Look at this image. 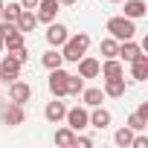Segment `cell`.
I'll return each mask as SVG.
<instances>
[{
    "mask_svg": "<svg viewBox=\"0 0 148 148\" xmlns=\"http://www.w3.org/2000/svg\"><path fill=\"white\" fill-rule=\"evenodd\" d=\"M58 49H61V58H64V61H73V64H76V61L90 49V35H87V32H76V35H70Z\"/></svg>",
    "mask_w": 148,
    "mask_h": 148,
    "instance_id": "cell-1",
    "label": "cell"
},
{
    "mask_svg": "<svg viewBox=\"0 0 148 148\" xmlns=\"http://www.w3.org/2000/svg\"><path fill=\"white\" fill-rule=\"evenodd\" d=\"M108 32H110V38H116V41H128V38L136 35V23H134L131 18L119 15V18H110V21H108Z\"/></svg>",
    "mask_w": 148,
    "mask_h": 148,
    "instance_id": "cell-2",
    "label": "cell"
},
{
    "mask_svg": "<svg viewBox=\"0 0 148 148\" xmlns=\"http://www.w3.org/2000/svg\"><path fill=\"white\" fill-rule=\"evenodd\" d=\"M64 119H67V128H73L76 134H82L84 128H90V110L87 108H67V113H64Z\"/></svg>",
    "mask_w": 148,
    "mask_h": 148,
    "instance_id": "cell-3",
    "label": "cell"
},
{
    "mask_svg": "<svg viewBox=\"0 0 148 148\" xmlns=\"http://www.w3.org/2000/svg\"><path fill=\"white\" fill-rule=\"evenodd\" d=\"M67 79H70V73L67 70H61V67H55V70H49V93L55 96V99H64L67 96Z\"/></svg>",
    "mask_w": 148,
    "mask_h": 148,
    "instance_id": "cell-4",
    "label": "cell"
},
{
    "mask_svg": "<svg viewBox=\"0 0 148 148\" xmlns=\"http://www.w3.org/2000/svg\"><path fill=\"white\" fill-rule=\"evenodd\" d=\"M29 99H32V84H26V82H21V79L9 82V102H18V105H26Z\"/></svg>",
    "mask_w": 148,
    "mask_h": 148,
    "instance_id": "cell-5",
    "label": "cell"
},
{
    "mask_svg": "<svg viewBox=\"0 0 148 148\" xmlns=\"http://www.w3.org/2000/svg\"><path fill=\"white\" fill-rule=\"evenodd\" d=\"M44 38H47V44L49 47H61L67 38H70V29L64 26V23H47V32H44Z\"/></svg>",
    "mask_w": 148,
    "mask_h": 148,
    "instance_id": "cell-6",
    "label": "cell"
},
{
    "mask_svg": "<svg viewBox=\"0 0 148 148\" xmlns=\"http://www.w3.org/2000/svg\"><path fill=\"white\" fill-rule=\"evenodd\" d=\"M38 12V23H52L55 21V15H58V9H61V3L58 0H38V6H35Z\"/></svg>",
    "mask_w": 148,
    "mask_h": 148,
    "instance_id": "cell-7",
    "label": "cell"
},
{
    "mask_svg": "<svg viewBox=\"0 0 148 148\" xmlns=\"http://www.w3.org/2000/svg\"><path fill=\"white\" fill-rule=\"evenodd\" d=\"M76 64H79V76H82V79H96V76H99V67H102V61L93 58V55H87V52H84Z\"/></svg>",
    "mask_w": 148,
    "mask_h": 148,
    "instance_id": "cell-8",
    "label": "cell"
},
{
    "mask_svg": "<svg viewBox=\"0 0 148 148\" xmlns=\"http://www.w3.org/2000/svg\"><path fill=\"white\" fill-rule=\"evenodd\" d=\"M21 67H23V64H18L12 55H6L3 61H0V82H6V84H9V82L21 79Z\"/></svg>",
    "mask_w": 148,
    "mask_h": 148,
    "instance_id": "cell-9",
    "label": "cell"
},
{
    "mask_svg": "<svg viewBox=\"0 0 148 148\" xmlns=\"http://www.w3.org/2000/svg\"><path fill=\"white\" fill-rule=\"evenodd\" d=\"M23 119H26V113H23V105H18V102H9V105L3 108V122H6L9 128H18V125H23Z\"/></svg>",
    "mask_w": 148,
    "mask_h": 148,
    "instance_id": "cell-10",
    "label": "cell"
},
{
    "mask_svg": "<svg viewBox=\"0 0 148 148\" xmlns=\"http://www.w3.org/2000/svg\"><path fill=\"white\" fill-rule=\"evenodd\" d=\"M142 52V47L134 41V38H128V41H119V49H116V58L119 61H125V64H131L136 55Z\"/></svg>",
    "mask_w": 148,
    "mask_h": 148,
    "instance_id": "cell-11",
    "label": "cell"
},
{
    "mask_svg": "<svg viewBox=\"0 0 148 148\" xmlns=\"http://www.w3.org/2000/svg\"><path fill=\"white\" fill-rule=\"evenodd\" d=\"M64 113H67V105H64L61 99H52V102H47V108H44V119L52 122V125H58V122L64 119Z\"/></svg>",
    "mask_w": 148,
    "mask_h": 148,
    "instance_id": "cell-12",
    "label": "cell"
},
{
    "mask_svg": "<svg viewBox=\"0 0 148 148\" xmlns=\"http://www.w3.org/2000/svg\"><path fill=\"white\" fill-rule=\"evenodd\" d=\"M110 122H113V116H110V110H108V108H102V105L90 108V128H99V131H105Z\"/></svg>",
    "mask_w": 148,
    "mask_h": 148,
    "instance_id": "cell-13",
    "label": "cell"
},
{
    "mask_svg": "<svg viewBox=\"0 0 148 148\" xmlns=\"http://www.w3.org/2000/svg\"><path fill=\"white\" fill-rule=\"evenodd\" d=\"M99 76L102 79H122L125 76V67L119 58H105V64L99 67Z\"/></svg>",
    "mask_w": 148,
    "mask_h": 148,
    "instance_id": "cell-14",
    "label": "cell"
},
{
    "mask_svg": "<svg viewBox=\"0 0 148 148\" xmlns=\"http://www.w3.org/2000/svg\"><path fill=\"white\" fill-rule=\"evenodd\" d=\"M131 79H134V82H145V79H148V55H145V52H139V55L131 61Z\"/></svg>",
    "mask_w": 148,
    "mask_h": 148,
    "instance_id": "cell-15",
    "label": "cell"
},
{
    "mask_svg": "<svg viewBox=\"0 0 148 148\" xmlns=\"http://www.w3.org/2000/svg\"><path fill=\"white\" fill-rule=\"evenodd\" d=\"M15 26H18L23 35H26V32H35V26H38V15H35L32 9H21V15H18Z\"/></svg>",
    "mask_w": 148,
    "mask_h": 148,
    "instance_id": "cell-16",
    "label": "cell"
},
{
    "mask_svg": "<svg viewBox=\"0 0 148 148\" xmlns=\"http://www.w3.org/2000/svg\"><path fill=\"white\" fill-rule=\"evenodd\" d=\"M122 15L131 18V21H139V18L148 15V3H145V0H125V12Z\"/></svg>",
    "mask_w": 148,
    "mask_h": 148,
    "instance_id": "cell-17",
    "label": "cell"
},
{
    "mask_svg": "<svg viewBox=\"0 0 148 148\" xmlns=\"http://www.w3.org/2000/svg\"><path fill=\"white\" fill-rule=\"evenodd\" d=\"M105 96H110V99H122L125 96V90H128V84H125V76L122 79H105Z\"/></svg>",
    "mask_w": 148,
    "mask_h": 148,
    "instance_id": "cell-18",
    "label": "cell"
},
{
    "mask_svg": "<svg viewBox=\"0 0 148 148\" xmlns=\"http://www.w3.org/2000/svg\"><path fill=\"white\" fill-rule=\"evenodd\" d=\"M79 96H82V102H84V108H96V105H102V102L108 99L102 87H84V90H82Z\"/></svg>",
    "mask_w": 148,
    "mask_h": 148,
    "instance_id": "cell-19",
    "label": "cell"
},
{
    "mask_svg": "<svg viewBox=\"0 0 148 148\" xmlns=\"http://www.w3.org/2000/svg\"><path fill=\"white\" fill-rule=\"evenodd\" d=\"M41 64H44L47 70H55V67H61V64H64V58H61V49H58V47H49V49L41 55Z\"/></svg>",
    "mask_w": 148,
    "mask_h": 148,
    "instance_id": "cell-20",
    "label": "cell"
},
{
    "mask_svg": "<svg viewBox=\"0 0 148 148\" xmlns=\"http://www.w3.org/2000/svg\"><path fill=\"white\" fill-rule=\"evenodd\" d=\"M55 145L73 148V145H76V131H73V128H58L55 131Z\"/></svg>",
    "mask_w": 148,
    "mask_h": 148,
    "instance_id": "cell-21",
    "label": "cell"
},
{
    "mask_svg": "<svg viewBox=\"0 0 148 148\" xmlns=\"http://www.w3.org/2000/svg\"><path fill=\"white\" fill-rule=\"evenodd\" d=\"M116 49H119V41L116 38H102V44H99V52L105 55V58H116Z\"/></svg>",
    "mask_w": 148,
    "mask_h": 148,
    "instance_id": "cell-22",
    "label": "cell"
},
{
    "mask_svg": "<svg viewBox=\"0 0 148 148\" xmlns=\"http://www.w3.org/2000/svg\"><path fill=\"white\" fill-rule=\"evenodd\" d=\"M131 139H134V131L125 125V128H119L116 134H113V142L119 145V148H131Z\"/></svg>",
    "mask_w": 148,
    "mask_h": 148,
    "instance_id": "cell-23",
    "label": "cell"
},
{
    "mask_svg": "<svg viewBox=\"0 0 148 148\" xmlns=\"http://www.w3.org/2000/svg\"><path fill=\"white\" fill-rule=\"evenodd\" d=\"M18 15H21V3H3L0 21H9V23H15V21H18Z\"/></svg>",
    "mask_w": 148,
    "mask_h": 148,
    "instance_id": "cell-24",
    "label": "cell"
},
{
    "mask_svg": "<svg viewBox=\"0 0 148 148\" xmlns=\"http://www.w3.org/2000/svg\"><path fill=\"white\" fill-rule=\"evenodd\" d=\"M84 90V79L82 76H70L67 79V96H79Z\"/></svg>",
    "mask_w": 148,
    "mask_h": 148,
    "instance_id": "cell-25",
    "label": "cell"
},
{
    "mask_svg": "<svg viewBox=\"0 0 148 148\" xmlns=\"http://www.w3.org/2000/svg\"><path fill=\"white\" fill-rule=\"evenodd\" d=\"M9 55H12L18 64H26V61H29V49H26V47H18V49H12Z\"/></svg>",
    "mask_w": 148,
    "mask_h": 148,
    "instance_id": "cell-26",
    "label": "cell"
},
{
    "mask_svg": "<svg viewBox=\"0 0 148 148\" xmlns=\"http://www.w3.org/2000/svg\"><path fill=\"white\" fill-rule=\"evenodd\" d=\"M145 125H148V122H142L136 113H131V116H128V128H131L134 134H136V131H145Z\"/></svg>",
    "mask_w": 148,
    "mask_h": 148,
    "instance_id": "cell-27",
    "label": "cell"
},
{
    "mask_svg": "<svg viewBox=\"0 0 148 148\" xmlns=\"http://www.w3.org/2000/svg\"><path fill=\"white\" fill-rule=\"evenodd\" d=\"M131 148H148V136H142V134L136 131L134 139H131Z\"/></svg>",
    "mask_w": 148,
    "mask_h": 148,
    "instance_id": "cell-28",
    "label": "cell"
},
{
    "mask_svg": "<svg viewBox=\"0 0 148 148\" xmlns=\"http://www.w3.org/2000/svg\"><path fill=\"white\" fill-rule=\"evenodd\" d=\"M76 145H82V148H90V145H93V136H82V134H76Z\"/></svg>",
    "mask_w": 148,
    "mask_h": 148,
    "instance_id": "cell-29",
    "label": "cell"
},
{
    "mask_svg": "<svg viewBox=\"0 0 148 148\" xmlns=\"http://www.w3.org/2000/svg\"><path fill=\"white\" fill-rule=\"evenodd\" d=\"M136 116H139L142 122H148V102H142V105L136 108Z\"/></svg>",
    "mask_w": 148,
    "mask_h": 148,
    "instance_id": "cell-30",
    "label": "cell"
},
{
    "mask_svg": "<svg viewBox=\"0 0 148 148\" xmlns=\"http://www.w3.org/2000/svg\"><path fill=\"white\" fill-rule=\"evenodd\" d=\"M38 0H21V9H35Z\"/></svg>",
    "mask_w": 148,
    "mask_h": 148,
    "instance_id": "cell-31",
    "label": "cell"
},
{
    "mask_svg": "<svg viewBox=\"0 0 148 148\" xmlns=\"http://www.w3.org/2000/svg\"><path fill=\"white\" fill-rule=\"evenodd\" d=\"M58 3H61V6H73V3H76V0H58Z\"/></svg>",
    "mask_w": 148,
    "mask_h": 148,
    "instance_id": "cell-32",
    "label": "cell"
},
{
    "mask_svg": "<svg viewBox=\"0 0 148 148\" xmlns=\"http://www.w3.org/2000/svg\"><path fill=\"white\" fill-rule=\"evenodd\" d=\"M0 52H3V32H0Z\"/></svg>",
    "mask_w": 148,
    "mask_h": 148,
    "instance_id": "cell-33",
    "label": "cell"
},
{
    "mask_svg": "<svg viewBox=\"0 0 148 148\" xmlns=\"http://www.w3.org/2000/svg\"><path fill=\"white\" fill-rule=\"evenodd\" d=\"M0 12H3V0H0Z\"/></svg>",
    "mask_w": 148,
    "mask_h": 148,
    "instance_id": "cell-34",
    "label": "cell"
},
{
    "mask_svg": "<svg viewBox=\"0 0 148 148\" xmlns=\"http://www.w3.org/2000/svg\"><path fill=\"white\" fill-rule=\"evenodd\" d=\"M110 3H122V0H110Z\"/></svg>",
    "mask_w": 148,
    "mask_h": 148,
    "instance_id": "cell-35",
    "label": "cell"
}]
</instances>
